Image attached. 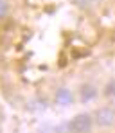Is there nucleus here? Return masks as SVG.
Wrapping results in <instances>:
<instances>
[{
  "label": "nucleus",
  "mask_w": 115,
  "mask_h": 133,
  "mask_svg": "<svg viewBox=\"0 0 115 133\" xmlns=\"http://www.w3.org/2000/svg\"><path fill=\"white\" fill-rule=\"evenodd\" d=\"M76 4H77L79 7H90L93 4V0H76Z\"/></svg>",
  "instance_id": "423d86ee"
},
{
  "label": "nucleus",
  "mask_w": 115,
  "mask_h": 133,
  "mask_svg": "<svg viewBox=\"0 0 115 133\" xmlns=\"http://www.w3.org/2000/svg\"><path fill=\"white\" fill-rule=\"evenodd\" d=\"M7 15V4H5V0H0V18H4Z\"/></svg>",
  "instance_id": "39448f33"
},
{
  "label": "nucleus",
  "mask_w": 115,
  "mask_h": 133,
  "mask_svg": "<svg viewBox=\"0 0 115 133\" xmlns=\"http://www.w3.org/2000/svg\"><path fill=\"white\" fill-rule=\"evenodd\" d=\"M70 99H72V95H70L69 90H59V92H58V103H61V104H69Z\"/></svg>",
  "instance_id": "7ed1b4c3"
},
{
  "label": "nucleus",
  "mask_w": 115,
  "mask_h": 133,
  "mask_svg": "<svg viewBox=\"0 0 115 133\" xmlns=\"http://www.w3.org/2000/svg\"><path fill=\"white\" fill-rule=\"evenodd\" d=\"M95 121L99 126H112L115 122V111L112 108H99L95 113Z\"/></svg>",
  "instance_id": "f03ea898"
},
{
  "label": "nucleus",
  "mask_w": 115,
  "mask_h": 133,
  "mask_svg": "<svg viewBox=\"0 0 115 133\" xmlns=\"http://www.w3.org/2000/svg\"><path fill=\"white\" fill-rule=\"evenodd\" d=\"M110 94H113V95H115V85H112V87H110Z\"/></svg>",
  "instance_id": "0eeeda50"
},
{
  "label": "nucleus",
  "mask_w": 115,
  "mask_h": 133,
  "mask_svg": "<svg viewBox=\"0 0 115 133\" xmlns=\"http://www.w3.org/2000/svg\"><path fill=\"white\" fill-rule=\"evenodd\" d=\"M95 97V90L90 88V87H85L83 88V101H90Z\"/></svg>",
  "instance_id": "20e7f679"
},
{
  "label": "nucleus",
  "mask_w": 115,
  "mask_h": 133,
  "mask_svg": "<svg viewBox=\"0 0 115 133\" xmlns=\"http://www.w3.org/2000/svg\"><path fill=\"white\" fill-rule=\"evenodd\" d=\"M72 131H90L92 130V117L90 115H77L72 122L69 124Z\"/></svg>",
  "instance_id": "f257e3e1"
}]
</instances>
